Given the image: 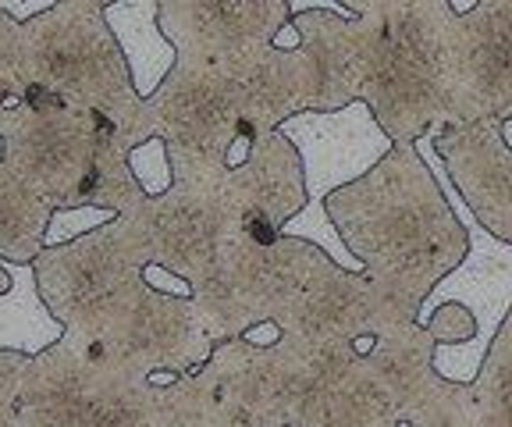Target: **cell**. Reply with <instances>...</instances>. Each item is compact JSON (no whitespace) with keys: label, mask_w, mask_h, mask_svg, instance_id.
Wrapping results in <instances>:
<instances>
[{"label":"cell","mask_w":512,"mask_h":427,"mask_svg":"<svg viewBox=\"0 0 512 427\" xmlns=\"http://www.w3.org/2000/svg\"><path fill=\"white\" fill-rule=\"evenodd\" d=\"M0 161H4V136H0Z\"/></svg>","instance_id":"obj_31"},{"label":"cell","mask_w":512,"mask_h":427,"mask_svg":"<svg viewBox=\"0 0 512 427\" xmlns=\"http://www.w3.org/2000/svg\"><path fill=\"white\" fill-rule=\"evenodd\" d=\"M399 427H413V424H399Z\"/></svg>","instance_id":"obj_32"},{"label":"cell","mask_w":512,"mask_h":427,"mask_svg":"<svg viewBox=\"0 0 512 427\" xmlns=\"http://www.w3.org/2000/svg\"><path fill=\"white\" fill-rule=\"evenodd\" d=\"M128 150L125 139L118 136V129L100 143L96 150L93 171H89L86 186H82V207H100V210H114V214H132L136 207H143L146 196L139 189L136 175L128 168Z\"/></svg>","instance_id":"obj_20"},{"label":"cell","mask_w":512,"mask_h":427,"mask_svg":"<svg viewBox=\"0 0 512 427\" xmlns=\"http://www.w3.org/2000/svg\"><path fill=\"white\" fill-rule=\"evenodd\" d=\"M104 11L107 0H57L47 15L22 25V79L25 86H43L68 104L111 118L128 150H136L143 146V97L132 86Z\"/></svg>","instance_id":"obj_3"},{"label":"cell","mask_w":512,"mask_h":427,"mask_svg":"<svg viewBox=\"0 0 512 427\" xmlns=\"http://www.w3.org/2000/svg\"><path fill=\"white\" fill-rule=\"evenodd\" d=\"M278 132L303 157L306 196L313 207H324L331 193L367 178L395 150L388 132L377 125L363 100L331 114H296Z\"/></svg>","instance_id":"obj_12"},{"label":"cell","mask_w":512,"mask_h":427,"mask_svg":"<svg viewBox=\"0 0 512 427\" xmlns=\"http://www.w3.org/2000/svg\"><path fill=\"white\" fill-rule=\"evenodd\" d=\"M86 349L96 363L139 381L160 371L189 374L214 356L200 307L192 299L164 296L146 282Z\"/></svg>","instance_id":"obj_9"},{"label":"cell","mask_w":512,"mask_h":427,"mask_svg":"<svg viewBox=\"0 0 512 427\" xmlns=\"http://www.w3.org/2000/svg\"><path fill=\"white\" fill-rule=\"evenodd\" d=\"M0 114H4V104H0Z\"/></svg>","instance_id":"obj_33"},{"label":"cell","mask_w":512,"mask_h":427,"mask_svg":"<svg viewBox=\"0 0 512 427\" xmlns=\"http://www.w3.org/2000/svg\"><path fill=\"white\" fill-rule=\"evenodd\" d=\"M0 267L11 278V289L0 296V353H22L36 360L54 349L68 335V328L43 303L32 264L0 260Z\"/></svg>","instance_id":"obj_18"},{"label":"cell","mask_w":512,"mask_h":427,"mask_svg":"<svg viewBox=\"0 0 512 427\" xmlns=\"http://www.w3.org/2000/svg\"><path fill=\"white\" fill-rule=\"evenodd\" d=\"M54 207L0 161V260L32 264L43 253Z\"/></svg>","instance_id":"obj_19"},{"label":"cell","mask_w":512,"mask_h":427,"mask_svg":"<svg viewBox=\"0 0 512 427\" xmlns=\"http://www.w3.org/2000/svg\"><path fill=\"white\" fill-rule=\"evenodd\" d=\"M54 4H57V0H0V11H4L11 22L29 25V22H36L40 15H47Z\"/></svg>","instance_id":"obj_27"},{"label":"cell","mask_w":512,"mask_h":427,"mask_svg":"<svg viewBox=\"0 0 512 427\" xmlns=\"http://www.w3.org/2000/svg\"><path fill=\"white\" fill-rule=\"evenodd\" d=\"M242 129V100L228 68L175 65L168 82L143 100L139 136L164 139L175 182L217 186L228 175V150Z\"/></svg>","instance_id":"obj_7"},{"label":"cell","mask_w":512,"mask_h":427,"mask_svg":"<svg viewBox=\"0 0 512 427\" xmlns=\"http://www.w3.org/2000/svg\"><path fill=\"white\" fill-rule=\"evenodd\" d=\"M480 427H512V310L488 349V360L470 385Z\"/></svg>","instance_id":"obj_21"},{"label":"cell","mask_w":512,"mask_h":427,"mask_svg":"<svg viewBox=\"0 0 512 427\" xmlns=\"http://www.w3.org/2000/svg\"><path fill=\"white\" fill-rule=\"evenodd\" d=\"M360 18V100L392 143L459 129L456 15L448 0H345Z\"/></svg>","instance_id":"obj_2"},{"label":"cell","mask_w":512,"mask_h":427,"mask_svg":"<svg viewBox=\"0 0 512 427\" xmlns=\"http://www.w3.org/2000/svg\"><path fill=\"white\" fill-rule=\"evenodd\" d=\"M150 264L153 253L136 207L107 228L43 250L32 260V271L43 303L68 328V339L89 346L143 289V271Z\"/></svg>","instance_id":"obj_4"},{"label":"cell","mask_w":512,"mask_h":427,"mask_svg":"<svg viewBox=\"0 0 512 427\" xmlns=\"http://www.w3.org/2000/svg\"><path fill=\"white\" fill-rule=\"evenodd\" d=\"M434 136H438V129L416 143V154L424 157L434 182L441 186L445 200L452 203L456 218L463 221L466 235H470V250H466L463 264L424 299V307L416 314V324L424 328L434 310L448 307V303L470 310L473 321H477V339L459 342V346H438L434 349V371L445 381H452V385H473L480 367H484V360H488L491 342H495V335L502 331L505 317H509V310H512V246L495 239V235L470 214L466 200L459 196L456 182H452L448 168L441 164L438 150H434Z\"/></svg>","instance_id":"obj_5"},{"label":"cell","mask_w":512,"mask_h":427,"mask_svg":"<svg viewBox=\"0 0 512 427\" xmlns=\"http://www.w3.org/2000/svg\"><path fill=\"white\" fill-rule=\"evenodd\" d=\"M22 427H160L157 388L96 363L86 346L64 335L32 360Z\"/></svg>","instance_id":"obj_8"},{"label":"cell","mask_w":512,"mask_h":427,"mask_svg":"<svg viewBox=\"0 0 512 427\" xmlns=\"http://www.w3.org/2000/svg\"><path fill=\"white\" fill-rule=\"evenodd\" d=\"M456 15V11H452ZM459 125L512 118V0H477L456 15Z\"/></svg>","instance_id":"obj_14"},{"label":"cell","mask_w":512,"mask_h":427,"mask_svg":"<svg viewBox=\"0 0 512 427\" xmlns=\"http://www.w3.org/2000/svg\"><path fill=\"white\" fill-rule=\"evenodd\" d=\"M111 132V118L68 104L43 86H25L22 104L0 114L4 164L54 210L82 207V186Z\"/></svg>","instance_id":"obj_6"},{"label":"cell","mask_w":512,"mask_h":427,"mask_svg":"<svg viewBox=\"0 0 512 427\" xmlns=\"http://www.w3.org/2000/svg\"><path fill=\"white\" fill-rule=\"evenodd\" d=\"M111 221H118L114 210H100V207H68V210H54L47 228V239H43V250H54V246H68V242L82 239V235L96 232V228H107Z\"/></svg>","instance_id":"obj_23"},{"label":"cell","mask_w":512,"mask_h":427,"mask_svg":"<svg viewBox=\"0 0 512 427\" xmlns=\"http://www.w3.org/2000/svg\"><path fill=\"white\" fill-rule=\"evenodd\" d=\"M274 324L288 339L310 349H331L342 342L356 346L360 339H381L392 328H406V324H395L392 314L384 310L367 274L342 271L328 253L317 260L296 296L281 307Z\"/></svg>","instance_id":"obj_11"},{"label":"cell","mask_w":512,"mask_h":427,"mask_svg":"<svg viewBox=\"0 0 512 427\" xmlns=\"http://www.w3.org/2000/svg\"><path fill=\"white\" fill-rule=\"evenodd\" d=\"M11 289V278H8V271H4V267H0V296H4V292Z\"/></svg>","instance_id":"obj_30"},{"label":"cell","mask_w":512,"mask_h":427,"mask_svg":"<svg viewBox=\"0 0 512 427\" xmlns=\"http://www.w3.org/2000/svg\"><path fill=\"white\" fill-rule=\"evenodd\" d=\"M242 339L249 342V346H260V349H271V346H278L281 339H285V331L278 328L274 321H264V324H256V328H249Z\"/></svg>","instance_id":"obj_28"},{"label":"cell","mask_w":512,"mask_h":427,"mask_svg":"<svg viewBox=\"0 0 512 427\" xmlns=\"http://www.w3.org/2000/svg\"><path fill=\"white\" fill-rule=\"evenodd\" d=\"M153 264L168 267L189 285L203 282L221 260L224 228L232 221V207L224 200V182H175L160 200L139 207Z\"/></svg>","instance_id":"obj_13"},{"label":"cell","mask_w":512,"mask_h":427,"mask_svg":"<svg viewBox=\"0 0 512 427\" xmlns=\"http://www.w3.org/2000/svg\"><path fill=\"white\" fill-rule=\"evenodd\" d=\"M104 18L125 54L132 86L150 100L178 65L175 47L160 33V0H107Z\"/></svg>","instance_id":"obj_17"},{"label":"cell","mask_w":512,"mask_h":427,"mask_svg":"<svg viewBox=\"0 0 512 427\" xmlns=\"http://www.w3.org/2000/svg\"><path fill=\"white\" fill-rule=\"evenodd\" d=\"M224 200L256 242L274 246L288 221L310 203L299 150L281 132L260 136L249 161L224 175Z\"/></svg>","instance_id":"obj_15"},{"label":"cell","mask_w":512,"mask_h":427,"mask_svg":"<svg viewBox=\"0 0 512 427\" xmlns=\"http://www.w3.org/2000/svg\"><path fill=\"white\" fill-rule=\"evenodd\" d=\"M288 22V0H160V33L189 68L239 65L274 47Z\"/></svg>","instance_id":"obj_10"},{"label":"cell","mask_w":512,"mask_h":427,"mask_svg":"<svg viewBox=\"0 0 512 427\" xmlns=\"http://www.w3.org/2000/svg\"><path fill=\"white\" fill-rule=\"evenodd\" d=\"M324 207L395 324H416L424 299L470 250L416 143H395L367 178L331 193Z\"/></svg>","instance_id":"obj_1"},{"label":"cell","mask_w":512,"mask_h":427,"mask_svg":"<svg viewBox=\"0 0 512 427\" xmlns=\"http://www.w3.org/2000/svg\"><path fill=\"white\" fill-rule=\"evenodd\" d=\"M431 331V339L438 346H459V342H473L477 339V321H473L470 310L448 303V307H438L431 314V321L424 324Z\"/></svg>","instance_id":"obj_25"},{"label":"cell","mask_w":512,"mask_h":427,"mask_svg":"<svg viewBox=\"0 0 512 427\" xmlns=\"http://www.w3.org/2000/svg\"><path fill=\"white\" fill-rule=\"evenodd\" d=\"M29 367V356L0 353V427H22V388Z\"/></svg>","instance_id":"obj_24"},{"label":"cell","mask_w":512,"mask_h":427,"mask_svg":"<svg viewBox=\"0 0 512 427\" xmlns=\"http://www.w3.org/2000/svg\"><path fill=\"white\" fill-rule=\"evenodd\" d=\"M434 150L473 218L512 246V150L502 139V121L484 118L459 129H438Z\"/></svg>","instance_id":"obj_16"},{"label":"cell","mask_w":512,"mask_h":427,"mask_svg":"<svg viewBox=\"0 0 512 427\" xmlns=\"http://www.w3.org/2000/svg\"><path fill=\"white\" fill-rule=\"evenodd\" d=\"M128 168L136 175L146 200H160L164 193L175 189V168H171V154L164 139H146L143 146H136L128 154Z\"/></svg>","instance_id":"obj_22"},{"label":"cell","mask_w":512,"mask_h":427,"mask_svg":"<svg viewBox=\"0 0 512 427\" xmlns=\"http://www.w3.org/2000/svg\"><path fill=\"white\" fill-rule=\"evenodd\" d=\"M143 282L150 285V289L164 292V296H178V299H192V285L185 282V278H178V274H171L168 267L160 264H150L143 271Z\"/></svg>","instance_id":"obj_26"},{"label":"cell","mask_w":512,"mask_h":427,"mask_svg":"<svg viewBox=\"0 0 512 427\" xmlns=\"http://www.w3.org/2000/svg\"><path fill=\"white\" fill-rule=\"evenodd\" d=\"M502 139H505V146L512 150V118H509V121H502Z\"/></svg>","instance_id":"obj_29"}]
</instances>
